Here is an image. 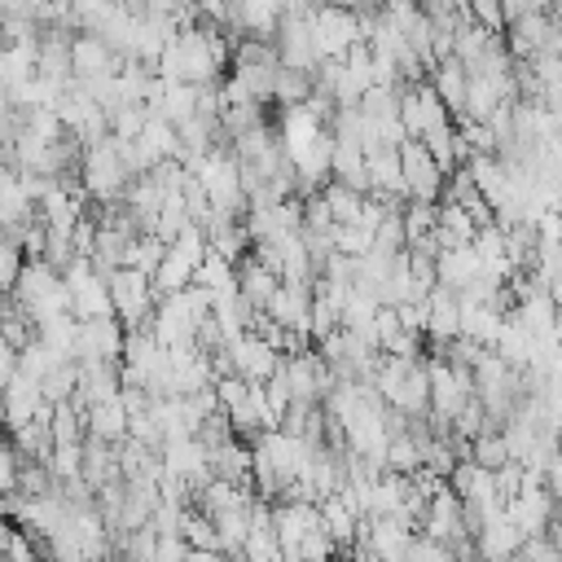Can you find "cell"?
Returning <instances> with one entry per match:
<instances>
[{
    "label": "cell",
    "instance_id": "7c38bea8",
    "mask_svg": "<svg viewBox=\"0 0 562 562\" xmlns=\"http://www.w3.org/2000/svg\"><path fill=\"white\" fill-rule=\"evenodd\" d=\"M70 61H75V75H79V79H97V75H114V70H123L127 57H119V53L110 48L105 35H97V31H75Z\"/></svg>",
    "mask_w": 562,
    "mask_h": 562
},
{
    "label": "cell",
    "instance_id": "8992f818",
    "mask_svg": "<svg viewBox=\"0 0 562 562\" xmlns=\"http://www.w3.org/2000/svg\"><path fill=\"white\" fill-rule=\"evenodd\" d=\"M127 347V325L119 312L110 316H79L75 334V360H123Z\"/></svg>",
    "mask_w": 562,
    "mask_h": 562
},
{
    "label": "cell",
    "instance_id": "277c9868",
    "mask_svg": "<svg viewBox=\"0 0 562 562\" xmlns=\"http://www.w3.org/2000/svg\"><path fill=\"white\" fill-rule=\"evenodd\" d=\"M426 364H430V413L452 422L474 400V369L452 364L443 351H435Z\"/></svg>",
    "mask_w": 562,
    "mask_h": 562
},
{
    "label": "cell",
    "instance_id": "ab89813d",
    "mask_svg": "<svg viewBox=\"0 0 562 562\" xmlns=\"http://www.w3.org/2000/svg\"><path fill=\"white\" fill-rule=\"evenodd\" d=\"M0 9H4L9 18H35V22L44 26V18H48L53 0H0Z\"/></svg>",
    "mask_w": 562,
    "mask_h": 562
},
{
    "label": "cell",
    "instance_id": "836d02e7",
    "mask_svg": "<svg viewBox=\"0 0 562 562\" xmlns=\"http://www.w3.org/2000/svg\"><path fill=\"white\" fill-rule=\"evenodd\" d=\"M373 246H378V250H386V255L408 250V224H404V211H400V206H391V211H386V220L373 228Z\"/></svg>",
    "mask_w": 562,
    "mask_h": 562
},
{
    "label": "cell",
    "instance_id": "1f68e13d",
    "mask_svg": "<svg viewBox=\"0 0 562 562\" xmlns=\"http://www.w3.org/2000/svg\"><path fill=\"white\" fill-rule=\"evenodd\" d=\"M162 255H167V241L158 237V233H140V237H132V246H127V255H123V263H132V268H140V272H158V263H162Z\"/></svg>",
    "mask_w": 562,
    "mask_h": 562
},
{
    "label": "cell",
    "instance_id": "2e32d148",
    "mask_svg": "<svg viewBox=\"0 0 562 562\" xmlns=\"http://www.w3.org/2000/svg\"><path fill=\"white\" fill-rule=\"evenodd\" d=\"M435 268H439V281H443V285L465 290V285L487 268V259L479 255V246H474V241H457V246H443V250H439Z\"/></svg>",
    "mask_w": 562,
    "mask_h": 562
},
{
    "label": "cell",
    "instance_id": "ba28073f",
    "mask_svg": "<svg viewBox=\"0 0 562 562\" xmlns=\"http://www.w3.org/2000/svg\"><path fill=\"white\" fill-rule=\"evenodd\" d=\"M400 119H404L408 136H430L435 127L452 123V105H448V101L439 97V88L426 79V83H408V88H404Z\"/></svg>",
    "mask_w": 562,
    "mask_h": 562
},
{
    "label": "cell",
    "instance_id": "484cf974",
    "mask_svg": "<svg viewBox=\"0 0 562 562\" xmlns=\"http://www.w3.org/2000/svg\"><path fill=\"white\" fill-rule=\"evenodd\" d=\"M193 285H202V290H211V294H228V290H237V263L224 259L220 250H211V255L198 263Z\"/></svg>",
    "mask_w": 562,
    "mask_h": 562
},
{
    "label": "cell",
    "instance_id": "7bdbcfd3",
    "mask_svg": "<svg viewBox=\"0 0 562 562\" xmlns=\"http://www.w3.org/2000/svg\"><path fill=\"white\" fill-rule=\"evenodd\" d=\"M549 13H553V18L562 22V0H553V9H549Z\"/></svg>",
    "mask_w": 562,
    "mask_h": 562
},
{
    "label": "cell",
    "instance_id": "b9f144b4",
    "mask_svg": "<svg viewBox=\"0 0 562 562\" xmlns=\"http://www.w3.org/2000/svg\"><path fill=\"white\" fill-rule=\"evenodd\" d=\"M501 4H505V18H509V22H514V18H522V13H531V9H536V4H531V0H501Z\"/></svg>",
    "mask_w": 562,
    "mask_h": 562
},
{
    "label": "cell",
    "instance_id": "9a60e30c",
    "mask_svg": "<svg viewBox=\"0 0 562 562\" xmlns=\"http://www.w3.org/2000/svg\"><path fill=\"white\" fill-rule=\"evenodd\" d=\"M360 536H369V544H373L378 558L395 562V558H408V544H413L417 527H408V522L382 514V518H364V522H360Z\"/></svg>",
    "mask_w": 562,
    "mask_h": 562
},
{
    "label": "cell",
    "instance_id": "44dd1931",
    "mask_svg": "<svg viewBox=\"0 0 562 562\" xmlns=\"http://www.w3.org/2000/svg\"><path fill=\"white\" fill-rule=\"evenodd\" d=\"M430 83L439 88V97L452 105V114H461L465 110V92H470V66L452 53V57H439L435 66H430Z\"/></svg>",
    "mask_w": 562,
    "mask_h": 562
},
{
    "label": "cell",
    "instance_id": "d590c367",
    "mask_svg": "<svg viewBox=\"0 0 562 562\" xmlns=\"http://www.w3.org/2000/svg\"><path fill=\"white\" fill-rule=\"evenodd\" d=\"M48 470L57 474V483L79 479V474H83V443H57V448L48 452Z\"/></svg>",
    "mask_w": 562,
    "mask_h": 562
},
{
    "label": "cell",
    "instance_id": "ac0fdd59",
    "mask_svg": "<svg viewBox=\"0 0 562 562\" xmlns=\"http://www.w3.org/2000/svg\"><path fill=\"white\" fill-rule=\"evenodd\" d=\"M474 540H479V558H518L527 531H522L509 514H496V518H487V522L479 527Z\"/></svg>",
    "mask_w": 562,
    "mask_h": 562
},
{
    "label": "cell",
    "instance_id": "4fadbf2b",
    "mask_svg": "<svg viewBox=\"0 0 562 562\" xmlns=\"http://www.w3.org/2000/svg\"><path fill=\"white\" fill-rule=\"evenodd\" d=\"M426 338L435 347L461 338V294L452 285H443V281L426 294Z\"/></svg>",
    "mask_w": 562,
    "mask_h": 562
},
{
    "label": "cell",
    "instance_id": "30bf717a",
    "mask_svg": "<svg viewBox=\"0 0 562 562\" xmlns=\"http://www.w3.org/2000/svg\"><path fill=\"white\" fill-rule=\"evenodd\" d=\"M277 53H281V66H299V70H316L321 66V44H316V31H312V13H285L281 26H277Z\"/></svg>",
    "mask_w": 562,
    "mask_h": 562
},
{
    "label": "cell",
    "instance_id": "8fae6325",
    "mask_svg": "<svg viewBox=\"0 0 562 562\" xmlns=\"http://www.w3.org/2000/svg\"><path fill=\"white\" fill-rule=\"evenodd\" d=\"M272 518H277L281 553L299 562V544H303V536L321 522V501H290V496H281V501H272Z\"/></svg>",
    "mask_w": 562,
    "mask_h": 562
},
{
    "label": "cell",
    "instance_id": "74e56055",
    "mask_svg": "<svg viewBox=\"0 0 562 562\" xmlns=\"http://www.w3.org/2000/svg\"><path fill=\"white\" fill-rule=\"evenodd\" d=\"M338 250H347V255H369L373 250V228H364V224H338Z\"/></svg>",
    "mask_w": 562,
    "mask_h": 562
},
{
    "label": "cell",
    "instance_id": "5b68a950",
    "mask_svg": "<svg viewBox=\"0 0 562 562\" xmlns=\"http://www.w3.org/2000/svg\"><path fill=\"white\" fill-rule=\"evenodd\" d=\"M312 31H316V44L325 57H342L351 44H360V13L351 4H334V0H321L312 9Z\"/></svg>",
    "mask_w": 562,
    "mask_h": 562
},
{
    "label": "cell",
    "instance_id": "7a4b0ae2",
    "mask_svg": "<svg viewBox=\"0 0 562 562\" xmlns=\"http://www.w3.org/2000/svg\"><path fill=\"white\" fill-rule=\"evenodd\" d=\"M79 180H83V193L92 202H119L127 193V184L136 180L123 149H119V136L110 132L105 140H92L83 145V162H79Z\"/></svg>",
    "mask_w": 562,
    "mask_h": 562
},
{
    "label": "cell",
    "instance_id": "f1b7e54d",
    "mask_svg": "<svg viewBox=\"0 0 562 562\" xmlns=\"http://www.w3.org/2000/svg\"><path fill=\"white\" fill-rule=\"evenodd\" d=\"M259 105H263V101H224V110H220V132H224V140H233V136L259 127V123H263V110H259Z\"/></svg>",
    "mask_w": 562,
    "mask_h": 562
},
{
    "label": "cell",
    "instance_id": "cb8c5ba5",
    "mask_svg": "<svg viewBox=\"0 0 562 562\" xmlns=\"http://www.w3.org/2000/svg\"><path fill=\"white\" fill-rule=\"evenodd\" d=\"M40 66V40H22V44H4V57H0V83L4 88H18L22 79H31Z\"/></svg>",
    "mask_w": 562,
    "mask_h": 562
},
{
    "label": "cell",
    "instance_id": "83f0119b",
    "mask_svg": "<svg viewBox=\"0 0 562 562\" xmlns=\"http://www.w3.org/2000/svg\"><path fill=\"white\" fill-rule=\"evenodd\" d=\"M40 391H44L48 404L75 400V391H79V360H57V364L40 378Z\"/></svg>",
    "mask_w": 562,
    "mask_h": 562
},
{
    "label": "cell",
    "instance_id": "5bb4252c",
    "mask_svg": "<svg viewBox=\"0 0 562 562\" xmlns=\"http://www.w3.org/2000/svg\"><path fill=\"white\" fill-rule=\"evenodd\" d=\"M123 391V360H79V391L75 400L88 408V404H101V400H114Z\"/></svg>",
    "mask_w": 562,
    "mask_h": 562
},
{
    "label": "cell",
    "instance_id": "e0dca14e",
    "mask_svg": "<svg viewBox=\"0 0 562 562\" xmlns=\"http://www.w3.org/2000/svg\"><path fill=\"white\" fill-rule=\"evenodd\" d=\"M281 281H285V277H281L277 268H268V263H263L255 250H250V255L237 263V290H241V294H246V299H250L259 312L272 303V294L281 290Z\"/></svg>",
    "mask_w": 562,
    "mask_h": 562
},
{
    "label": "cell",
    "instance_id": "d6a6232c",
    "mask_svg": "<svg viewBox=\"0 0 562 562\" xmlns=\"http://www.w3.org/2000/svg\"><path fill=\"white\" fill-rule=\"evenodd\" d=\"M465 452H470L474 461L492 465V470H501L505 461H514V452H509V439H505V430H483V435H474Z\"/></svg>",
    "mask_w": 562,
    "mask_h": 562
},
{
    "label": "cell",
    "instance_id": "52a82bcc",
    "mask_svg": "<svg viewBox=\"0 0 562 562\" xmlns=\"http://www.w3.org/2000/svg\"><path fill=\"white\" fill-rule=\"evenodd\" d=\"M228 360H233V373H241V378H250V382H268V378L281 369L285 351H281L268 334L246 329V334L228 338Z\"/></svg>",
    "mask_w": 562,
    "mask_h": 562
},
{
    "label": "cell",
    "instance_id": "9c48e42d",
    "mask_svg": "<svg viewBox=\"0 0 562 562\" xmlns=\"http://www.w3.org/2000/svg\"><path fill=\"white\" fill-rule=\"evenodd\" d=\"M400 158H404V184H408V198H435V202H439L448 171H443V162L430 154V145H426L422 136H408V140L400 145Z\"/></svg>",
    "mask_w": 562,
    "mask_h": 562
},
{
    "label": "cell",
    "instance_id": "e575fe53",
    "mask_svg": "<svg viewBox=\"0 0 562 562\" xmlns=\"http://www.w3.org/2000/svg\"><path fill=\"white\" fill-rule=\"evenodd\" d=\"M26 250H22V241L13 237V233H4V241H0V285L4 290H13V281L22 277V268H26Z\"/></svg>",
    "mask_w": 562,
    "mask_h": 562
},
{
    "label": "cell",
    "instance_id": "f546056e",
    "mask_svg": "<svg viewBox=\"0 0 562 562\" xmlns=\"http://www.w3.org/2000/svg\"><path fill=\"white\" fill-rule=\"evenodd\" d=\"M404 224H408V241L417 237H430L435 224H439V202L435 198H404Z\"/></svg>",
    "mask_w": 562,
    "mask_h": 562
},
{
    "label": "cell",
    "instance_id": "d4e9b609",
    "mask_svg": "<svg viewBox=\"0 0 562 562\" xmlns=\"http://www.w3.org/2000/svg\"><path fill=\"white\" fill-rule=\"evenodd\" d=\"M250 509L255 505H237V509H224V514H211L215 527H220V544L228 558H246V536H250Z\"/></svg>",
    "mask_w": 562,
    "mask_h": 562
},
{
    "label": "cell",
    "instance_id": "4316f807",
    "mask_svg": "<svg viewBox=\"0 0 562 562\" xmlns=\"http://www.w3.org/2000/svg\"><path fill=\"white\" fill-rule=\"evenodd\" d=\"M312 92H316V75H312V70L281 66V75H277V92H272V101H277L281 110H285V105H303Z\"/></svg>",
    "mask_w": 562,
    "mask_h": 562
},
{
    "label": "cell",
    "instance_id": "f35d334b",
    "mask_svg": "<svg viewBox=\"0 0 562 562\" xmlns=\"http://www.w3.org/2000/svg\"><path fill=\"white\" fill-rule=\"evenodd\" d=\"M465 9H470L474 22H483V26H492V31H505V26H509L501 0H465Z\"/></svg>",
    "mask_w": 562,
    "mask_h": 562
},
{
    "label": "cell",
    "instance_id": "4dcf8cb0",
    "mask_svg": "<svg viewBox=\"0 0 562 562\" xmlns=\"http://www.w3.org/2000/svg\"><path fill=\"white\" fill-rule=\"evenodd\" d=\"M386 470H400V474H417L422 470V443L408 435V426L391 435V443H386Z\"/></svg>",
    "mask_w": 562,
    "mask_h": 562
},
{
    "label": "cell",
    "instance_id": "ee69618b",
    "mask_svg": "<svg viewBox=\"0 0 562 562\" xmlns=\"http://www.w3.org/2000/svg\"><path fill=\"white\" fill-rule=\"evenodd\" d=\"M360 4H378V9H382V4H386V0H360Z\"/></svg>",
    "mask_w": 562,
    "mask_h": 562
},
{
    "label": "cell",
    "instance_id": "60d3db41",
    "mask_svg": "<svg viewBox=\"0 0 562 562\" xmlns=\"http://www.w3.org/2000/svg\"><path fill=\"white\" fill-rule=\"evenodd\" d=\"M544 483H549V492H553L558 505H562V448L553 452V461H549V470H544Z\"/></svg>",
    "mask_w": 562,
    "mask_h": 562
},
{
    "label": "cell",
    "instance_id": "d6986e66",
    "mask_svg": "<svg viewBox=\"0 0 562 562\" xmlns=\"http://www.w3.org/2000/svg\"><path fill=\"white\" fill-rule=\"evenodd\" d=\"M505 316H509V307H501V303H461V334L474 338V342L496 347V338L505 329Z\"/></svg>",
    "mask_w": 562,
    "mask_h": 562
},
{
    "label": "cell",
    "instance_id": "8d00e7d4",
    "mask_svg": "<svg viewBox=\"0 0 562 562\" xmlns=\"http://www.w3.org/2000/svg\"><path fill=\"white\" fill-rule=\"evenodd\" d=\"M57 360H66V356H57V351H53V347H48L40 334H35V338L22 347V373H31V378H44V373H48Z\"/></svg>",
    "mask_w": 562,
    "mask_h": 562
},
{
    "label": "cell",
    "instance_id": "3957f363",
    "mask_svg": "<svg viewBox=\"0 0 562 562\" xmlns=\"http://www.w3.org/2000/svg\"><path fill=\"white\" fill-rule=\"evenodd\" d=\"M110 277V294H114V312L123 316L127 329H149L154 325V307H158V290H154V277L132 268V263H119Z\"/></svg>",
    "mask_w": 562,
    "mask_h": 562
},
{
    "label": "cell",
    "instance_id": "603a6c76",
    "mask_svg": "<svg viewBox=\"0 0 562 562\" xmlns=\"http://www.w3.org/2000/svg\"><path fill=\"white\" fill-rule=\"evenodd\" d=\"M70 294H75V316H110L114 312V294H110L105 272H88L83 281L70 285Z\"/></svg>",
    "mask_w": 562,
    "mask_h": 562
},
{
    "label": "cell",
    "instance_id": "7402d4cb",
    "mask_svg": "<svg viewBox=\"0 0 562 562\" xmlns=\"http://www.w3.org/2000/svg\"><path fill=\"white\" fill-rule=\"evenodd\" d=\"M198 263H202V259H193L184 246H167V255H162V263H158V272H154L158 299H162V294H176V290H184V285H193Z\"/></svg>",
    "mask_w": 562,
    "mask_h": 562
},
{
    "label": "cell",
    "instance_id": "6da1fadb",
    "mask_svg": "<svg viewBox=\"0 0 562 562\" xmlns=\"http://www.w3.org/2000/svg\"><path fill=\"white\" fill-rule=\"evenodd\" d=\"M382 400L408 417L417 413H430V364L426 356H386L382 351V364H378V382Z\"/></svg>",
    "mask_w": 562,
    "mask_h": 562
},
{
    "label": "cell",
    "instance_id": "ffe728a7",
    "mask_svg": "<svg viewBox=\"0 0 562 562\" xmlns=\"http://www.w3.org/2000/svg\"><path fill=\"white\" fill-rule=\"evenodd\" d=\"M83 413H88V435H97V439L123 443L132 435V413H127V404L119 395L114 400H101V404H88Z\"/></svg>",
    "mask_w": 562,
    "mask_h": 562
}]
</instances>
